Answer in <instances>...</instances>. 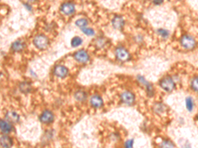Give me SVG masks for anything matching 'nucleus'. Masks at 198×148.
Wrapping results in <instances>:
<instances>
[{"instance_id": "nucleus-1", "label": "nucleus", "mask_w": 198, "mask_h": 148, "mask_svg": "<svg viewBox=\"0 0 198 148\" xmlns=\"http://www.w3.org/2000/svg\"><path fill=\"white\" fill-rule=\"evenodd\" d=\"M33 42H34L35 46L37 48L40 49H45L48 46L49 42L46 36L43 34H39L35 36L34 40H33Z\"/></svg>"}, {"instance_id": "nucleus-2", "label": "nucleus", "mask_w": 198, "mask_h": 148, "mask_svg": "<svg viewBox=\"0 0 198 148\" xmlns=\"http://www.w3.org/2000/svg\"><path fill=\"white\" fill-rule=\"evenodd\" d=\"M181 44L187 49H193L196 46V41L193 38L190 36L185 35L181 38Z\"/></svg>"}, {"instance_id": "nucleus-3", "label": "nucleus", "mask_w": 198, "mask_h": 148, "mask_svg": "<svg viewBox=\"0 0 198 148\" xmlns=\"http://www.w3.org/2000/svg\"><path fill=\"white\" fill-rule=\"evenodd\" d=\"M161 86L165 91L170 92L174 88V82L170 77H166L163 78L161 82Z\"/></svg>"}, {"instance_id": "nucleus-4", "label": "nucleus", "mask_w": 198, "mask_h": 148, "mask_svg": "<svg viewBox=\"0 0 198 148\" xmlns=\"http://www.w3.org/2000/svg\"><path fill=\"white\" fill-rule=\"evenodd\" d=\"M116 56L118 59L122 61H125L129 59L130 54L123 47H118L116 50Z\"/></svg>"}, {"instance_id": "nucleus-5", "label": "nucleus", "mask_w": 198, "mask_h": 148, "mask_svg": "<svg viewBox=\"0 0 198 148\" xmlns=\"http://www.w3.org/2000/svg\"><path fill=\"white\" fill-rule=\"evenodd\" d=\"M74 58L80 63H86L89 59V55L84 50H79L74 55Z\"/></svg>"}, {"instance_id": "nucleus-6", "label": "nucleus", "mask_w": 198, "mask_h": 148, "mask_svg": "<svg viewBox=\"0 0 198 148\" xmlns=\"http://www.w3.org/2000/svg\"><path fill=\"white\" fill-rule=\"evenodd\" d=\"M121 100L127 105H131L133 103L135 100V96L130 92H125L121 95Z\"/></svg>"}, {"instance_id": "nucleus-7", "label": "nucleus", "mask_w": 198, "mask_h": 148, "mask_svg": "<svg viewBox=\"0 0 198 148\" xmlns=\"http://www.w3.org/2000/svg\"><path fill=\"white\" fill-rule=\"evenodd\" d=\"M40 121L43 123L48 124L52 123L54 120V114L53 113L50 111H45L40 117Z\"/></svg>"}, {"instance_id": "nucleus-8", "label": "nucleus", "mask_w": 198, "mask_h": 148, "mask_svg": "<svg viewBox=\"0 0 198 148\" xmlns=\"http://www.w3.org/2000/svg\"><path fill=\"white\" fill-rule=\"evenodd\" d=\"M68 74V69L62 65H58L54 69V74L59 78H65Z\"/></svg>"}, {"instance_id": "nucleus-9", "label": "nucleus", "mask_w": 198, "mask_h": 148, "mask_svg": "<svg viewBox=\"0 0 198 148\" xmlns=\"http://www.w3.org/2000/svg\"><path fill=\"white\" fill-rule=\"evenodd\" d=\"M90 102H91V105L95 108H100L103 105L102 99L101 98V97H100L98 95H95L92 96L91 98Z\"/></svg>"}, {"instance_id": "nucleus-10", "label": "nucleus", "mask_w": 198, "mask_h": 148, "mask_svg": "<svg viewBox=\"0 0 198 148\" xmlns=\"http://www.w3.org/2000/svg\"><path fill=\"white\" fill-rule=\"evenodd\" d=\"M61 11L65 15H71L75 11V7L72 3H65L62 5Z\"/></svg>"}, {"instance_id": "nucleus-11", "label": "nucleus", "mask_w": 198, "mask_h": 148, "mask_svg": "<svg viewBox=\"0 0 198 148\" xmlns=\"http://www.w3.org/2000/svg\"><path fill=\"white\" fill-rule=\"evenodd\" d=\"M5 119L7 121L12 123H16L19 120V115L14 111H9L5 114Z\"/></svg>"}, {"instance_id": "nucleus-12", "label": "nucleus", "mask_w": 198, "mask_h": 148, "mask_svg": "<svg viewBox=\"0 0 198 148\" xmlns=\"http://www.w3.org/2000/svg\"><path fill=\"white\" fill-rule=\"evenodd\" d=\"M112 25L116 29H121L124 25V20L120 16H116L112 20Z\"/></svg>"}, {"instance_id": "nucleus-13", "label": "nucleus", "mask_w": 198, "mask_h": 148, "mask_svg": "<svg viewBox=\"0 0 198 148\" xmlns=\"http://www.w3.org/2000/svg\"><path fill=\"white\" fill-rule=\"evenodd\" d=\"M0 128L2 132L5 134H7L12 130V126L9 124V122L4 121L2 120L0 122Z\"/></svg>"}, {"instance_id": "nucleus-14", "label": "nucleus", "mask_w": 198, "mask_h": 148, "mask_svg": "<svg viewBox=\"0 0 198 148\" xmlns=\"http://www.w3.org/2000/svg\"><path fill=\"white\" fill-rule=\"evenodd\" d=\"M13 144L12 140L7 136H2L1 137V146L3 147H10Z\"/></svg>"}, {"instance_id": "nucleus-15", "label": "nucleus", "mask_w": 198, "mask_h": 148, "mask_svg": "<svg viewBox=\"0 0 198 148\" xmlns=\"http://www.w3.org/2000/svg\"><path fill=\"white\" fill-rule=\"evenodd\" d=\"M24 47H25V45L23 42L21 41H16V42H15L12 44V49L14 52H19L23 50V49H24Z\"/></svg>"}, {"instance_id": "nucleus-16", "label": "nucleus", "mask_w": 198, "mask_h": 148, "mask_svg": "<svg viewBox=\"0 0 198 148\" xmlns=\"http://www.w3.org/2000/svg\"><path fill=\"white\" fill-rule=\"evenodd\" d=\"M19 89L23 93H25V94H27V93H29V92H31V84L29 83V82H22V83L20 84Z\"/></svg>"}, {"instance_id": "nucleus-17", "label": "nucleus", "mask_w": 198, "mask_h": 148, "mask_svg": "<svg viewBox=\"0 0 198 148\" xmlns=\"http://www.w3.org/2000/svg\"><path fill=\"white\" fill-rule=\"evenodd\" d=\"M75 97L77 100L79 101H82L86 100L87 95L86 93L82 91H78L75 94Z\"/></svg>"}, {"instance_id": "nucleus-18", "label": "nucleus", "mask_w": 198, "mask_h": 148, "mask_svg": "<svg viewBox=\"0 0 198 148\" xmlns=\"http://www.w3.org/2000/svg\"><path fill=\"white\" fill-rule=\"evenodd\" d=\"M82 42V40L81 38L78 36L74 37L72 39V40H71V46L73 47H78L81 44Z\"/></svg>"}, {"instance_id": "nucleus-19", "label": "nucleus", "mask_w": 198, "mask_h": 148, "mask_svg": "<svg viewBox=\"0 0 198 148\" xmlns=\"http://www.w3.org/2000/svg\"><path fill=\"white\" fill-rule=\"evenodd\" d=\"M186 108L189 111H191L192 109H194V101L192 100V98L190 97H188L186 99Z\"/></svg>"}, {"instance_id": "nucleus-20", "label": "nucleus", "mask_w": 198, "mask_h": 148, "mask_svg": "<svg viewBox=\"0 0 198 148\" xmlns=\"http://www.w3.org/2000/svg\"><path fill=\"white\" fill-rule=\"evenodd\" d=\"M88 23L87 20L85 19H78V20H76L75 22V25L78 26V27H80V28H85V27L87 25Z\"/></svg>"}, {"instance_id": "nucleus-21", "label": "nucleus", "mask_w": 198, "mask_h": 148, "mask_svg": "<svg viewBox=\"0 0 198 148\" xmlns=\"http://www.w3.org/2000/svg\"><path fill=\"white\" fill-rule=\"evenodd\" d=\"M82 32L84 33L85 34L87 35V36H93L95 34V32L94 30H92V29H89V28H82L81 29Z\"/></svg>"}, {"instance_id": "nucleus-22", "label": "nucleus", "mask_w": 198, "mask_h": 148, "mask_svg": "<svg viewBox=\"0 0 198 148\" xmlns=\"http://www.w3.org/2000/svg\"><path fill=\"white\" fill-rule=\"evenodd\" d=\"M158 34L164 38H167L169 36V32L164 29H159L158 30Z\"/></svg>"}, {"instance_id": "nucleus-23", "label": "nucleus", "mask_w": 198, "mask_h": 148, "mask_svg": "<svg viewBox=\"0 0 198 148\" xmlns=\"http://www.w3.org/2000/svg\"><path fill=\"white\" fill-rule=\"evenodd\" d=\"M191 87L195 91L198 92V78H194L191 81Z\"/></svg>"}, {"instance_id": "nucleus-24", "label": "nucleus", "mask_w": 198, "mask_h": 148, "mask_svg": "<svg viewBox=\"0 0 198 148\" xmlns=\"http://www.w3.org/2000/svg\"><path fill=\"white\" fill-rule=\"evenodd\" d=\"M161 146L163 147H174V145L170 141H164L161 144Z\"/></svg>"}, {"instance_id": "nucleus-25", "label": "nucleus", "mask_w": 198, "mask_h": 148, "mask_svg": "<svg viewBox=\"0 0 198 148\" xmlns=\"http://www.w3.org/2000/svg\"><path fill=\"white\" fill-rule=\"evenodd\" d=\"M163 105L161 104H158V105H155V111L156 112H163Z\"/></svg>"}, {"instance_id": "nucleus-26", "label": "nucleus", "mask_w": 198, "mask_h": 148, "mask_svg": "<svg viewBox=\"0 0 198 148\" xmlns=\"http://www.w3.org/2000/svg\"><path fill=\"white\" fill-rule=\"evenodd\" d=\"M134 141L131 140H128L125 142V146L126 147H133V144H134Z\"/></svg>"}, {"instance_id": "nucleus-27", "label": "nucleus", "mask_w": 198, "mask_h": 148, "mask_svg": "<svg viewBox=\"0 0 198 148\" xmlns=\"http://www.w3.org/2000/svg\"><path fill=\"white\" fill-rule=\"evenodd\" d=\"M163 2V0H153V3L155 5H160Z\"/></svg>"}, {"instance_id": "nucleus-28", "label": "nucleus", "mask_w": 198, "mask_h": 148, "mask_svg": "<svg viewBox=\"0 0 198 148\" xmlns=\"http://www.w3.org/2000/svg\"><path fill=\"white\" fill-rule=\"evenodd\" d=\"M28 1H29V2H34V1H35V0H28Z\"/></svg>"}]
</instances>
